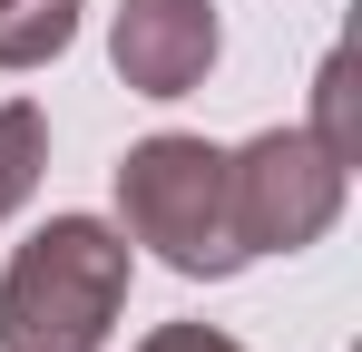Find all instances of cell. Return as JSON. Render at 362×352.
I'll return each instance as SVG.
<instances>
[{
    "label": "cell",
    "mask_w": 362,
    "mask_h": 352,
    "mask_svg": "<svg viewBox=\"0 0 362 352\" xmlns=\"http://www.w3.org/2000/svg\"><path fill=\"white\" fill-rule=\"evenodd\" d=\"M127 303V235L98 216H49L0 274V352H98Z\"/></svg>",
    "instance_id": "cell-1"
},
{
    "label": "cell",
    "mask_w": 362,
    "mask_h": 352,
    "mask_svg": "<svg viewBox=\"0 0 362 352\" xmlns=\"http://www.w3.org/2000/svg\"><path fill=\"white\" fill-rule=\"evenodd\" d=\"M216 40H226L216 0H127L118 30H108V59L137 98H186V88H206Z\"/></svg>",
    "instance_id": "cell-4"
},
{
    "label": "cell",
    "mask_w": 362,
    "mask_h": 352,
    "mask_svg": "<svg viewBox=\"0 0 362 352\" xmlns=\"http://www.w3.org/2000/svg\"><path fill=\"white\" fill-rule=\"evenodd\" d=\"M137 352H245V343H226L216 323H157V333H147Z\"/></svg>",
    "instance_id": "cell-8"
},
{
    "label": "cell",
    "mask_w": 362,
    "mask_h": 352,
    "mask_svg": "<svg viewBox=\"0 0 362 352\" xmlns=\"http://www.w3.org/2000/svg\"><path fill=\"white\" fill-rule=\"evenodd\" d=\"M118 216H127V245H147L186 284H216L245 264L235 206H226V147H206V137H177V127L137 137L118 157Z\"/></svg>",
    "instance_id": "cell-2"
},
{
    "label": "cell",
    "mask_w": 362,
    "mask_h": 352,
    "mask_svg": "<svg viewBox=\"0 0 362 352\" xmlns=\"http://www.w3.org/2000/svg\"><path fill=\"white\" fill-rule=\"evenodd\" d=\"M313 147H323L343 176L362 167V137H353V59H343V49L313 69Z\"/></svg>",
    "instance_id": "cell-7"
},
{
    "label": "cell",
    "mask_w": 362,
    "mask_h": 352,
    "mask_svg": "<svg viewBox=\"0 0 362 352\" xmlns=\"http://www.w3.org/2000/svg\"><path fill=\"white\" fill-rule=\"evenodd\" d=\"M78 40V0H0V69H49Z\"/></svg>",
    "instance_id": "cell-5"
},
{
    "label": "cell",
    "mask_w": 362,
    "mask_h": 352,
    "mask_svg": "<svg viewBox=\"0 0 362 352\" xmlns=\"http://www.w3.org/2000/svg\"><path fill=\"white\" fill-rule=\"evenodd\" d=\"M40 167H49V117L30 98H10L0 108V216H20L40 196Z\"/></svg>",
    "instance_id": "cell-6"
},
{
    "label": "cell",
    "mask_w": 362,
    "mask_h": 352,
    "mask_svg": "<svg viewBox=\"0 0 362 352\" xmlns=\"http://www.w3.org/2000/svg\"><path fill=\"white\" fill-rule=\"evenodd\" d=\"M226 206L245 254H303L343 216V167L313 147V127H264L226 157Z\"/></svg>",
    "instance_id": "cell-3"
}]
</instances>
